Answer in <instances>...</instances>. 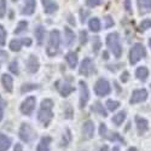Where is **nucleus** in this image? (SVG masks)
<instances>
[{
	"instance_id": "27",
	"label": "nucleus",
	"mask_w": 151,
	"mask_h": 151,
	"mask_svg": "<svg viewBox=\"0 0 151 151\" xmlns=\"http://www.w3.org/2000/svg\"><path fill=\"white\" fill-rule=\"evenodd\" d=\"M92 111H93V112H98V114H99L100 116H104V117H106V116H108L106 110L103 108V105L100 104L99 102H97V103L92 106Z\"/></svg>"
},
{
	"instance_id": "48",
	"label": "nucleus",
	"mask_w": 151,
	"mask_h": 151,
	"mask_svg": "<svg viewBox=\"0 0 151 151\" xmlns=\"http://www.w3.org/2000/svg\"><path fill=\"white\" fill-rule=\"evenodd\" d=\"M99 151H109V147H108V145H103L102 147H100V150Z\"/></svg>"
},
{
	"instance_id": "55",
	"label": "nucleus",
	"mask_w": 151,
	"mask_h": 151,
	"mask_svg": "<svg viewBox=\"0 0 151 151\" xmlns=\"http://www.w3.org/2000/svg\"><path fill=\"white\" fill-rule=\"evenodd\" d=\"M150 86H151V85H150Z\"/></svg>"
},
{
	"instance_id": "8",
	"label": "nucleus",
	"mask_w": 151,
	"mask_h": 151,
	"mask_svg": "<svg viewBox=\"0 0 151 151\" xmlns=\"http://www.w3.org/2000/svg\"><path fill=\"white\" fill-rule=\"evenodd\" d=\"M147 91L145 88H140V90H135L132 93V97L129 99L131 104H137V103H142L144 100L147 99Z\"/></svg>"
},
{
	"instance_id": "37",
	"label": "nucleus",
	"mask_w": 151,
	"mask_h": 151,
	"mask_svg": "<svg viewBox=\"0 0 151 151\" xmlns=\"http://www.w3.org/2000/svg\"><path fill=\"white\" fill-rule=\"evenodd\" d=\"M5 105H6V102L1 98V94H0V121L3 120V116H4V109H5Z\"/></svg>"
},
{
	"instance_id": "41",
	"label": "nucleus",
	"mask_w": 151,
	"mask_h": 151,
	"mask_svg": "<svg viewBox=\"0 0 151 151\" xmlns=\"http://www.w3.org/2000/svg\"><path fill=\"white\" fill-rule=\"evenodd\" d=\"M104 19H105V26H104V27H105L106 29H108V28H111L112 26H114V21H112L111 16H106Z\"/></svg>"
},
{
	"instance_id": "13",
	"label": "nucleus",
	"mask_w": 151,
	"mask_h": 151,
	"mask_svg": "<svg viewBox=\"0 0 151 151\" xmlns=\"http://www.w3.org/2000/svg\"><path fill=\"white\" fill-rule=\"evenodd\" d=\"M135 123H137V129L139 135H143L149 129V122L140 116H135Z\"/></svg>"
},
{
	"instance_id": "52",
	"label": "nucleus",
	"mask_w": 151,
	"mask_h": 151,
	"mask_svg": "<svg viewBox=\"0 0 151 151\" xmlns=\"http://www.w3.org/2000/svg\"><path fill=\"white\" fill-rule=\"evenodd\" d=\"M128 151H137V149H135V147H129Z\"/></svg>"
},
{
	"instance_id": "42",
	"label": "nucleus",
	"mask_w": 151,
	"mask_h": 151,
	"mask_svg": "<svg viewBox=\"0 0 151 151\" xmlns=\"http://www.w3.org/2000/svg\"><path fill=\"white\" fill-rule=\"evenodd\" d=\"M70 138H71V135H70V131L69 129H67V134H65V137H63V144L62 145H68V143H69V140H70Z\"/></svg>"
},
{
	"instance_id": "5",
	"label": "nucleus",
	"mask_w": 151,
	"mask_h": 151,
	"mask_svg": "<svg viewBox=\"0 0 151 151\" xmlns=\"http://www.w3.org/2000/svg\"><path fill=\"white\" fill-rule=\"evenodd\" d=\"M18 135L21 138V140H23L24 143H32L35 137H36V133L34 132V129L30 127V124L28 123H22L21 128H19V132H18Z\"/></svg>"
},
{
	"instance_id": "12",
	"label": "nucleus",
	"mask_w": 151,
	"mask_h": 151,
	"mask_svg": "<svg viewBox=\"0 0 151 151\" xmlns=\"http://www.w3.org/2000/svg\"><path fill=\"white\" fill-rule=\"evenodd\" d=\"M39 67H40V63H39V59H37V57H35L34 55L29 56L27 62H26V68L28 70V73L30 74H34L36 73L37 70H39Z\"/></svg>"
},
{
	"instance_id": "40",
	"label": "nucleus",
	"mask_w": 151,
	"mask_h": 151,
	"mask_svg": "<svg viewBox=\"0 0 151 151\" xmlns=\"http://www.w3.org/2000/svg\"><path fill=\"white\" fill-rule=\"evenodd\" d=\"M87 32L86 30H81L80 32V42H81V45H83V44H86L87 42Z\"/></svg>"
},
{
	"instance_id": "39",
	"label": "nucleus",
	"mask_w": 151,
	"mask_h": 151,
	"mask_svg": "<svg viewBox=\"0 0 151 151\" xmlns=\"http://www.w3.org/2000/svg\"><path fill=\"white\" fill-rule=\"evenodd\" d=\"M100 3H102V0H86V5L88 7H96Z\"/></svg>"
},
{
	"instance_id": "51",
	"label": "nucleus",
	"mask_w": 151,
	"mask_h": 151,
	"mask_svg": "<svg viewBox=\"0 0 151 151\" xmlns=\"http://www.w3.org/2000/svg\"><path fill=\"white\" fill-rule=\"evenodd\" d=\"M112 151H120V149H119V146H115L114 149H112Z\"/></svg>"
},
{
	"instance_id": "10",
	"label": "nucleus",
	"mask_w": 151,
	"mask_h": 151,
	"mask_svg": "<svg viewBox=\"0 0 151 151\" xmlns=\"http://www.w3.org/2000/svg\"><path fill=\"white\" fill-rule=\"evenodd\" d=\"M82 134L85 139H92L94 135V123L91 120H87L82 124Z\"/></svg>"
},
{
	"instance_id": "22",
	"label": "nucleus",
	"mask_w": 151,
	"mask_h": 151,
	"mask_svg": "<svg viewBox=\"0 0 151 151\" xmlns=\"http://www.w3.org/2000/svg\"><path fill=\"white\" fill-rule=\"evenodd\" d=\"M11 146V139L0 132V151H7Z\"/></svg>"
},
{
	"instance_id": "11",
	"label": "nucleus",
	"mask_w": 151,
	"mask_h": 151,
	"mask_svg": "<svg viewBox=\"0 0 151 151\" xmlns=\"http://www.w3.org/2000/svg\"><path fill=\"white\" fill-rule=\"evenodd\" d=\"M94 70L93 68V63L90 58H85L81 63L80 65V69H79V73L81 75H83V76H88V75H91V73Z\"/></svg>"
},
{
	"instance_id": "1",
	"label": "nucleus",
	"mask_w": 151,
	"mask_h": 151,
	"mask_svg": "<svg viewBox=\"0 0 151 151\" xmlns=\"http://www.w3.org/2000/svg\"><path fill=\"white\" fill-rule=\"evenodd\" d=\"M52 108H53V102L51 99H44L41 102V106L39 110V114H37V120H39L45 127H47L48 123L53 119Z\"/></svg>"
},
{
	"instance_id": "54",
	"label": "nucleus",
	"mask_w": 151,
	"mask_h": 151,
	"mask_svg": "<svg viewBox=\"0 0 151 151\" xmlns=\"http://www.w3.org/2000/svg\"><path fill=\"white\" fill-rule=\"evenodd\" d=\"M12 1H17V0H12Z\"/></svg>"
},
{
	"instance_id": "9",
	"label": "nucleus",
	"mask_w": 151,
	"mask_h": 151,
	"mask_svg": "<svg viewBox=\"0 0 151 151\" xmlns=\"http://www.w3.org/2000/svg\"><path fill=\"white\" fill-rule=\"evenodd\" d=\"M80 108H85L87 105V102L90 99V93H88V87H87L86 82L80 81Z\"/></svg>"
},
{
	"instance_id": "3",
	"label": "nucleus",
	"mask_w": 151,
	"mask_h": 151,
	"mask_svg": "<svg viewBox=\"0 0 151 151\" xmlns=\"http://www.w3.org/2000/svg\"><path fill=\"white\" fill-rule=\"evenodd\" d=\"M145 56H146V50H145L144 45L140 42H137L132 46L131 51H129V63L132 65H134L142 58H145Z\"/></svg>"
},
{
	"instance_id": "17",
	"label": "nucleus",
	"mask_w": 151,
	"mask_h": 151,
	"mask_svg": "<svg viewBox=\"0 0 151 151\" xmlns=\"http://www.w3.org/2000/svg\"><path fill=\"white\" fill-rule=\"evenodd\" d=\"M1 83L6 92H12V90H14V80H12V78L9 74H4L1 76Z\"/></svg>"
},
{
	"instance_id": "53",
	"label": "nucleus",
	"mask_w": 151,
	"mask_h": 151,
	"mask_svg": "<svg viewBox=\"0 0 151 151\" xmlns=\"http://www.w3.org/2000/svg\"><path fill=\"white\" fill-rule=\"evenodd\" d=\"M149 46H150V48H151V39H149Z\"/></svg>"
},
{
	"instance_id": "28",
	"label": "nucleus",
	"mask_w": 151,
	"mask_h": 151,
	"mask_svg": "<svg viewBox=\"0 0 151 151\" xmlns=\"http://www.w3.org/2000/svg\"><path fill=\"white\" fill-rule=\"evenodd\" d=\"M21 47H22V41L18 40V39H15V40H12L10 42V50L14 51V52H18L21 50Z\"/></svg>"
},
{
	"instance_id": "45",
	"label": "nucleus",
	"mask_w": 151,
	"mask_h": 151,
	"mask_svg": "<svg viewBox=\"0 0 151 151\" xmlns=\"http://www.w3.org/2000/svg\"><path fill=\"white\" fill-rule=\"evenodd\" d=\"M21 41H22V45H26V46H30L32 45V39L30 37H23Z\"/></svg>"
},
{
	"instance_id": "43",
	"label": "nucleus",
	"mask_w": 151,
	"mask_h": 151,
	"mask_svg": "<svg viewBox=\"0 0 151 151\" xmlns=\"http://www.w3.org/2000/svg\"><path fill=\"white\" fill-rule=\"evenodd\" d=\"M90 15V12L88 11H83V9H81L80 10V16H81V22L82 23H85V21H86V17Z\"/></svg>"
},
{
	"instance_id": "44",
	"label": "nucleus",
	"mask_w": 151,
	"mask_h": 151,
	"mask_svg": "<svg viewBox=\"0 0 151 151\" xmlns=\"http://www.w3.org/2000/svg\"><path fill=\"white\" fill-rule=\"evenodd\" d=\"M128 78H129V73L128 71H123L122 75H121V81L122 82H127L128 81Z\"/></svg>"
},
{
	"instance_id": "16",
	"label": "nucleus",
	"mask_w": 151,
	"mask_h": 151,
	"mask_svg": "<svg viewBox=\"0 0 151 151\" xmlns=\"http://www.w3.org/2000/svg\"><path fill=\"white\" fill-rule=\"evenodd\" d=\"M35 6H36L35 0H24V7L22 10V14L23 15H33L35 11Z\"/></svg>"
},
{
	"instance_id": "46",
	"label": "nucleus",
	"mask_w": 151,
	"mask_h": 151,
	"mask_svg": "<svg viewBox=\"0 0 151 151\" xmlns=\"http://www.w3.org/2000/svg\"><path fill=\"white\" fill-rule=\"evenodd\" d=\"M124 7L128 12H132V6H131V0H124Z\"/></svg>"
},
{
	"instance_id": "35",
	"label": "nucleus",
	"mask_w": 151,
	"mask_h": 151,
	"mask_svg": "<svg viewBox=\"0 0 151 151\" xmlns=\"http://www.w3.org/2000/svg\"><path fill=\"white\" fill-rule=\"evenodd\" d=\"M6 15V0H0V18Z\"/></svg>"
},
{
	"instance_id": "26",
	"label": "nucleus",
	"mask_w": 151,
	"mask_h": 151,
	"mask_svg": "<svg viewBox=\"0 0 151 151\" xmlns=\"http://www.w3.org/2000/svg\"><path fill=\"white\" fill-rule=\"evenodd\" d=\"M124 120H126V111H121V112H119V114L114 115V116H112V119H111V121L114 122L116 126H121L122 122H123Z\"/></svg>"
},
{
	"instance_id": "29",
	"label": "nucleus",
	"mask_w": 151,
	"mask_h": 151,
	"mask_svg": "<svg viewBox=\"0 0 151 151\" xmlns=\"http://www.w3.org/2000/svg\"><path fill=\"white\" fill-rule=\"evenodd\" d=\"M36 88H39V86L35 85V83H24L21 87V92L22 93H27V92L33 91V90H36Z\"/></svg>"
},
{
	"instance_id": "36",
	"label": "nucleus",
	"mask_w": 151,
	"mask_h": 151,
	"mask_svg": "<svg viewBox=\"0 0 151 151\" xmlns=\"http://www.w3.org/2000/svg\"><path fill=\"white\" fill-rule=\"evenodd\" d=\"M73 109H71V106H70V104H65V109H64V115H65V117L67 119H71L73 117Z\"/></svg>"
},
{
	"instance_id": "25",
	"label": "nucleus",
	"mask_w": 151,
	"mask_h": 151,
	"mask_svg": "<svg viewBox=\"0 0 151 151\" xmlns=\"http://www.w3.org/2000/svg\"><path fill=\"white\" fill-rule=\"evenodd\" d=\"M88 28L93 32V33H98L100 30V28H102V26H100V21L97 18V17H93L90 19L88 22Z\"/></svg>"
},
{
	"instance_id": "23",
	"label": "nucleus",
	"mask_w": 151,
	"mask_h": 151,
	"mask_svg": "<svg viewBox=\"0 0 151 151\" xmlns=\"http://www.w3.org/2000/svg\"><path fill=\"white\" fill-rule=\"evenodd\" d=\"M45 28L42 26H37L34 30V34H35V37H36V41L39 45H42L44 42V39H45Z\"/></svg>"
},
{
	"instance_id": "33",
	"label": "nucleus",
	"mask_w": 151,
	"mask_h": 151,
	"mask_svg": "<svg viewBox=\"0 0 151 151\" xmlns=\"http://www.w3.org/2000/svg\"><path fill=\"white\" fill-rule=\"evenodd\" d=\"M150 28H151V19H144L139 24V30L140 32H145V30H147Z\"/></svg>"
},
{
	"instance_id": "2",
	"label": "nucleus",
	"mask_w": 151,
	"mask_h": 151,
	"mask_svg": "<svg viewBox=\"0 0 151 151\" xmlns=\"http://www.w3.org/2000/svg\"><path fill=\"white\" fill-rule=\"evenodd\" d=\"M106 45L109 50L112 52L116 58H120L122 55V46L120 42V35L119 33H110L106 36Z\"/></svg>"
},
{
	"instance_id": "24",
	"label": "nucleus",
	"mask_w": 151,
	"mask_h": 151,
	"mask_svg": "<svg viewBox=\"0 0 151 151\" xmlns=\"http://www.w3.org/2000/svg\"><path fill=\"white\" fill-rule=\"evenodd\" d=\"M135 76L138 80L140 81H146L147 76H149V70L146 67H139L135 70Z\"/></svg>"
},
{
	"instance_id": "49",
	"label": "nucleus",
	"mask_w": 151,
	"mask_h": 151,
	"mask_svg": "<svg viewBox=\"0 0 151 151\" xmlns=\"http://www.w3.org/2000/svg\"><path fill=\"white\" fill-rule=\"evenodd\" d=\"M0 56H3V57H7V53L5 51H0Z\"/></svg>"
},
{
	"instance_id": "14",
	"label": "nucleus",
	"mask_w": 151,
	"mask_h": 151,
	"mask_svg": "<svg viewBox=\"0 0 151 151\" xmlns=\"http://www.w3.org/2000/svg\"><path fill=\"white\" fill-rule=\"evenodd\" d=\"M140 15H146L151 12V0H137Z\"/></svg>"
},
{
	"instance_id": "47",
	"label": "nucleus",
	"mask_w": 151,
	"mask_h": 151,
	"mask_svg": "<svg viewBox=\"0 0 151 151\" xmlns=\"http://www.w3.org/2000/svg\"><path fill=\"white\" fill-rule=\"evenodd\" d=\"M14 151H23V149H22V145H21V144H16V145H15V149H14Z\"/></svg>"
},
{
	"instance_id": "19",
	"label": "nucleus",
	"mask_w": 151,
	"mask_h": 151,
	"mask_svg": "<svg viewBox=\"0 0 151 151\" xmlns=\"http://www.w3.org/2000/svg\"><path fill=\"white\" fill-rule=\"evenodd\" d=\"M57 88H58V91H59V93L62 94V97H68L70 93H73L74 91H75V88L73 86H70L69 83H62V86H58L57 85Z\"/></svg>"
},
{
	"instance_id": "30",
	"label": "nucleus",
	"mask_w": 151,
	"mask_h": 151,
	"mask_svg": "<svg viewBox=\"0 0 151 151\" xmlns=\"http://www.w3.org/2000/svg\"><path fill=\"white\" fill-rule=\"evenodd\" d=\"M119 106H120V103L117 102V100L109 99L108 102H106V108H108V110H110V111H115L116 109H119Z\"/></svg>"
},
{
	"instance_id": "50",
	"label": "nucleus",
	"mask_w": 151,
	"mask_h": 151,
	"mask_svg": "<svg viewBox=\"0 0 151 151\" xmlns=\"http://www.w3.org/2000/svg\"><path fill=\"white\" fill-rule=\"evenodd\" d=\"M103 58H104V59H108V58H109V57H108V52H105V51L103 52Z\"/></svg>"
},
{
	"instance_id": "34",
	"label": "nucleus",
	"mask_w": 151,
	"mask_h": 151,
	"mask_svg": "<svg viewBox=\"0 0 151 151\" xmlns=\"http://www.w3.org/2000/svg\"><path fill=\"white\" fill-rule=\"evenodd\" d=\"M6 41V32L3 26H0V46H4Z\"/></svg>"
},
{
	"instance_id": "21",
	"label": "nucleus",
	"mask_w": 151,
	"mask_h": 151,
	"mask_svg": "<svg viewBox=\"0 0 151 151\" xmlns=\"http://www.w3.org/2000/svg\"><path fill=\"white\" fill-rule=\"evenodd\" d=\"M65 60L68 62V64L71 69H74L75 67L78 65V62H79V58H78V55L76 52H69L65 55Z\"/></svg>"
},
{
	"instance_id": "7",
	"label": "nucleus",
	"mask_w": 151,
	"mask_h": 151,
	"mask_svg": "<svg viewBox=\"0 0 151 151\" xmlns=\"http://www.w3.org/2000/svg\"><path fill=\"white\" fill-rule=\"evenodd\" d=\"M35 103H36V99L35 97H28L26 98V100L21 104V112L23 115H27L30 116L33 114V111L35 109Z\"/></svg>"
},
{
	"instance_id": "18",
	"label": "nucleus",
	"mask_w": 151,
	"mask_h": 151,
	"mask_svg": "<svg viewBox=\"0 0 151 151\" xmlns=\"http://www.w3.org/2000/svg\"><path fill=\"white\" fill-rule=\"evenodd\" d=\"M52 142L51 137H42L40 143L36 146V151H50V144Z\"/></svg>"
},
{
	"instance_id": "6",
	"label": "nucleus",
	"mask_w": 151,
	"mask_h": 151,
	"mask_svg": "<svg viewBox=\"0 0 151 151\" xmlns=\"http://www.w3.org/2000/svg\"><path fill=\"white\" fill-rule=\"evenodd\" d=\"M94 92L98 97H105L111 92L110 83L105 79H99L94 85Z\"/></svg>"
},
{
	"instance_id": "31",
	"label": "nucleus",
	"mask_w": 151,
	"mask_h": 151,
	"mask_svg": "<svg viewBox=\"0 0 151 151\" xmlns=\"http://www.w3.org/2000/svg\"><path fill=\"white\" fill-rule=\"evenodd\" d=\"M27 27H28V22H27V21H21V22L18 23L17 28L15 29V34H19V33L24 32V30L27 29Z\"/></svg>"
},
{
	"instance_id": "4",
	"label": "nucleus",
	"mask_w": 151,
	"mask_h": 151,
	"mask_svg": "<svg viewBox=\"0 0 151 151\" xmlns=\"http://www.w3.org/2000/svg\"><path fill=\"white\" fill-rule=\"evenodd\" d=\"M59 42H60V36L58 30H52L50 33V39H48V45H47V55L50 57H52L57 55L58 50H59Z\"/></svg>"
},
{
	"instance_id": "15",
	"label": "nucleus",
	"mask_w": 151,
	"mask_h": 151,
	"mask_svg": "<svg viewBox=\"0 0 151 151\" xmlns=\"http://www.w3.org/2000/svg\"><path fill=\"white\" fill-rule=\"evenodd\" d=\"M41 3L44 5V11L45 14H53L58 10V5L57 3H55L53 0H41Z\"/></svg>"
},
{
	"instance_id": "38",
	"label": "nucleus",
	"mask_w": 151,
	"mask_h": 151,
	"mask_svg": "<svg viewBox=\"0 0 151 151\" xmlns=\"http://www.w3.org/2000/svg\"><path fill=\"white\" fill-rule=\"evenodd\" d=\"M99 47H100V40H99V37H94L93 39V52L97 53L99 51Z\"/></svg>"
},
{
	"instance_id": "32",
	"label": "nucleus",
	"mask_w": 151,
	"mask_h": 151,
	"mask_svg": "<svg viewBox=\"0 0 151 151\" xmlns=\"http://www.w3.org/2000/svg\"><path fill=\"white\" fill-rule=\"evenodd\" d=\"M9 69L12 74H15V75H18L19 74V70H18V62L15 59V60H12L10 63V65H9Z\"/></svg>"
},
{
	"instance_id": "20",
	"label": "nucleus",
	"mask_w": 151,
	"mask_h": 151,
	"mask_svg": "<svg viewBox=\"0 0 151 151\" xmlns=\"http://www.w3.org/2000/svg\"><path fill=\"white\" fill-rule=\"evenodd\" d=\"M75 41V34L74 32L68 28V27H64V42L67 46H71Z\"/></svg>"
}]
</instances>
